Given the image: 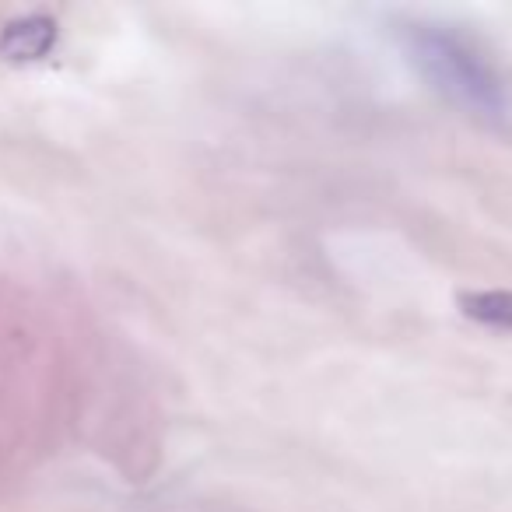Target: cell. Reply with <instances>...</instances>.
<instances>
[{
	"mask_svg": "<svg viewBox=\"0 0 512 512\" xmlns=\"http://www.w3.org/2000/svg\"><path fill=\"white\" fill-rule=\"evenodd\" d=\"M467 313L481 323H491V327H505L512 330V292H481V295H470L467 302Z\"/></svg>",
	"mask_w": 512,
	"mask_h": 512,
	"instance_id": "7a4b0ae2",
	"label": "cell"
},
{
	"mask_svg": "<svg viewBox=\"0 0 512 512\" xmlns=\"http://www.w3.org/2000/svg\"><path fill=\"white\" fill-rule=\"evenodd\" d=\"M407 53L421 78L446 95L453 106L467 109L481 120H505L509 116V85H505L498 64L463 32L449 25H411L404 32Z\"/></svg>",
	"mask_w": 512,
	"mask_h": 512,
	"instance_id": "6da1fadb",
	"label": "cell"
}]
</instances>
